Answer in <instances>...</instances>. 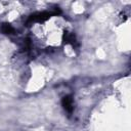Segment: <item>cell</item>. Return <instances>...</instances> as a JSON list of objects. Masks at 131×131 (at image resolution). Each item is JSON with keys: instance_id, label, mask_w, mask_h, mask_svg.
I'll list each match as a JSON object with an SVG mask.
<instances>
[{"instance_id": "cell-3", "label": "cell", "mask_w": 131, "mask_h": 131, "mask_svg": "<svg viewBox=\"0 0 131 131\" xmlns=\"http://www.w3.org/2000/svg\"><path fill=\"white\" fill-rule=\"evenodd\" d=\"M1 32L4 34H12L14 32V30L9 24H3L1 26Z\"/></svg>"}, {"instance_id": "cell-2", "label": "cell", "mask_w": 131, "mask_h": 131, "mask_svg": "<svg viewBox=\"0 0 131 131\" xmlns=\"http://www.w3.org/2000/svg\"><path fill=\"white\" fill-rule=\"evenodd\" d=\"M61 104H62V106H63V108L67 111V112H69V113H71L72 111H73V99H72V97L71 96H64L63 98H62V100H61Z\"/></svg>"}, {"instance_id": "cell-1", "label": "cell", "mask_w": 131, "mask_h": 131, "mask_svg": "<svg viewBox=\"0 0 131 131\" xmlns=\"http://www.w3.org/2000/svg\"><path fill=\"white\" fill-rule=\"evenodd\" d=\"M50 15H51V13H49V12H45V11L44 12H38V13H35V14L31 15L29 17V21H31V23H42V21L48 19L50 17Z\"/></svg>"}]
</instances>
